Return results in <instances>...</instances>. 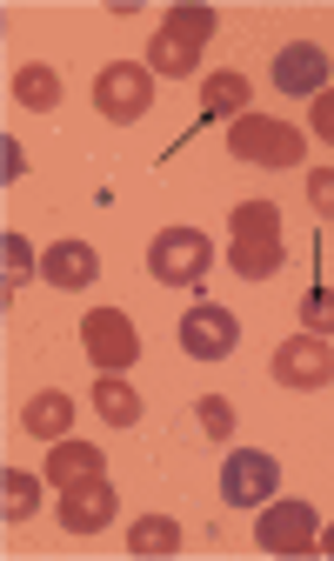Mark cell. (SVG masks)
Returning <instances> with one entry per match:
<instances>
[{
  "label": "cell",
  "mask_w": 334,
  "mask_h": 561,
  "mask_svg": "<svg viewBox=\"0 0 334 561\" xmlns=\"http://www.w3.org/2000/svg\"><path fill=\"white\" fill-rule=\"evenodd\" d=\"M215 27H221V14H215V8H174V14L161 21V34H174V41H187V47H200Z\"/></svg>",
  "instance_id": "7402d4cb"
},
{
  "label": "cell",
  "mask_w": 334,
  "mask_h": 561,
  "mask_svg": "<svg viewBox=\"0 0 334 561\" xmlns=\"http://www.w3.org/2000/svg\"><path fill=\"white\" fill-rule=\"evenodd\" d=\"M254 541L267 554H321V522H314L308 502H261Z\"/></svg>",
  "instance_id": "5b68a950"
},
{
  "label": "cell",
  "mask_w": 334,
  "mask_h": 561,
  "mask_svg": "<svg viewBox=\"0 0 334 561\" xmlns=\"http://www.w3.org/2000/svg\"><path fill=\"white\" fill-rule=\"evenodd\" d=\"M228 154L247 168H301L308 134L275 114H241V121H228Z\"/></svg>",
  "instance_id": "6da1fadb"
},
{
  "label": "cell",
  "mask_w": 334,
  "mask_h": 561,
  "mask_svg": "<svg viewBox=\"0 0 334 561\" xmlns=\"http://www.w3.org/2000/svg\"><path fill=\"white\" fill-rule=\"evenodd\" d=\"M94 408H101L107 428H134V421H141V394L127 388V375H101L94 381Z\"/></svg>",
  "instance_id": "e0dca14e"
},
{
  "label": "cell",
  "mask_w": 334,
  "mask_h": 561,
  "mask_svg": "<svg viewBox=\"0 0 334 561\" xmlns=\"http://www.w3.org/2000/svg\"><path fill=\"white\" fill-rule=\"evenodd\" d=\"M114 508H120V495L107 488V474L81 481V488H60V528L67 535H101L114 522Z\"/></svg>",
  "instance_id": "9c48e42d"
},
{
  "label": "cell",
  "mask_w": 334,
  "mask_h": 561,
  "mask_svg": "<svg viewBox=\"0 0 334 561\" xmlns=\"http://www.w3.org/2000/svg\"><path fill=\"white\" fill-rule=\"evenodd\" d=\"M174 548H181V522L174 515H141V522L127 528V554H148L154 561V554H174Z\"/></svg>",
  "instance_id": "ac0fdd59"
},
{
  "label": "cell",
  "mask_w": 334,
  "mask_h": 561,
  "mask_svg": "<svg viewBox=\"0 0 334 561\" xmlns=\"http://www.w3.org/2000/svg\"><path fill=\"white\" fill-rule=\"evenodd\" d=\"M275 381L281 388H295V394H314V388H327L334 381V347L321 341V334H295V341H281L275 347Z\"/></svg>",
  "instance_id": "ba28073f"
},
{
  "label": "cell",
  "mask_w": 334,
  "mask_h": 561,
  "mask_svg": "<svg viewBox=\"0 0 334 561\" xmlns=\"http://www.w3.org/2000/svg\"><path fill=\"white\" fill-rule=\"evenodd\" d=\"M308 127H314V140H327V148H334V88H321V94H314Z\"/></svg>",
  "instance_id": "4316f807"
},
{
  "label": "cell",
  "mask_w": 334,
  "mask_h": 561,
  "mask_svg": "<svg viewBox=\"0 0 334 561\" xmlns=\"http://www.w3.org/2000/svg\"><path fill=\"white\" fill-rule=\"evenodd\" d=\"M14 101H21L27 114H54V107H60V75H54L47 60L14 67Z\"/></svg>",
  "instance_id": "2e32d148"
},
{
  "label": "cell",
  "mask_w": 334,
  "mask_h": 561,
  "mask_svg": "<svg viewBox=\"0 0 334 561\" xmlns=\"http://www.w3.org/2000/svg\"><path fill=\"white\" fill-rule=\"evenodd\" d=\"M0 261H8V295L21 288V280H34V274H41V254H34L21 234H8V241H0Z\"/></svg>",
  "instance_id": "d4e9b609"
},
{
  "label": "cell",
  "mask_w": 334,
  "mask_h": 561,
  "mask_svg": "<svg viewBox=\"0 0 334 561\" xmlns=\"http://www.w3.org/2000/svg\"><path fill=\"white\" fill-rule=\"evenodd\" d=\"M194 421H200V435H208V442H234V408L221 394H200L194 401Z\"/></svg>",
  "instance_id": "603a6c76"
},
{
  "label": "cell",
  "mask_w": 334,
  "mask_h": 561,
  "mask_svg": "<svg viewBox=\"0 0 334 561\" xmlns=\"http://www.w3.org/2000/svg\"><path fill=\"white\" fill-rule=\"evenodd\" d=\"M107 474V461H101V448L94 442H47V481L54 488H81V481H101Z\"/></svg>",
  "instance_id": "4fadbf2b"
},
{
  "label": "cell",
  "mask_w": 334,
  "mask_h": 561,
  "mask_svg": "<svg viewBox=\"0 0 334 561\" xmlns=\"http://www.w3.org/2000/svg\"><path fill=\"white\" fill-rule=\"evenodd\" d=\"M241 114H247V75L221 67L200 81V121H241Z\"/></svg>",
  "instance_id": "9a60e30c"
},
{
  "label": "cell",
  "mask_w": 334,
  "mask_h": 561,
  "mask_svg": "<svg viewBox=\"0 0 334 561\" xmlns=\"http://www.w3.org/2000/svg\"><path fill=\"white\" fill-rule=\"evenodd\" d=\"M288 261V241L281 234H247V241H228V267L241 280H267V274H281Z\"/></svg>",
  "instance_id": "5bb4252c"
},
{
  "label": "cell",
  "mask_w": 334,
  "mask_h": 561,
  "mask_svg": "<svg viewBox=\"0 0 334 561\" xmlns=\"http://www.w3.org/2000/svg\"><path fill=\"white\" fill-rule=\"evenodd\" d=\"M228 241H247V234H281V207L275 201H241L234 215H228Z\"/></svg>",
  "instance_id": "44dd1931"
},
{
  "label": "cell",
  "mask_w": 334,
  "mask_h": 561,
  "mask_svg": "<svg viewBox=\"0 0 334 561\" xmlns=\"http://www.w3.org/2000/svg\"><path fill=\"white\" fill-rule=\"evenodd\" d=\"M321 554H334V522H327V541H321Z\"/></svg>",
  "instance_id": "83f0119b"
},
{
  "label": "cell",
  "mask_w": 334,
  "mask_h": 561,
  "mask_svg": "<svg viewBox=\"0 0 334 561\" xmlns=\"http://www.w3.org/2000/svg\"><path fill=\"white\" fill-rule=\"evenodd\" d=\"M308 207H314L321 221H334V168H314L308 174Z\"/></svg>",
  "instance_id": "484cf974"
},
{
  "label": "cell",
  "mask_w": 334,
  "mask_h": 561,
  "mask_svg": "<svg viewBox=\"0 0 334 561\" xmlns=\"http://www.w3.org/2000/svg\"><path fill=\"white\" fill-rule=\"evenodd\" d=\"M221 495H228V508H261V502H275V495H281L275 455H261V448H228V461H221Z\"/></svg>",
  "instance_id": "8992f818"
},
{
  "label": "cell",
  "mask_w": 334,
  "mask_h": 561,
  "mask_svg": "<svg viewBox=\"0 0 334 561\" xmlns=\"http://www.w3.org/2000/svg\"><path fill=\"white\" fill-rule=\"evenodd\" d=\"M275 88H281V94H308V101H314V94L327 88V54H321L314 41H288V47L275 54Z\"/></svg>",
  "instance_id": "30bf717a"
},
{
  "label": "cell",
  "mask_w": 334,
  "mask_h": 561,
  "mask_svg": "<svg viewBox=\"0 0 334 561\" xmlns=\"http://www.w3.org/2000/svg\"><path fill=\"white\" fill-rule=\"evenodd\" d=\"M81 347H88V362L101 375H127L134 362H141V334H134V321L120 308H94L81 321Z\"/></svg>",
  "instance_id": "3957f363"
},
{
  "label": "cell",
  "mask_w": 334,
  "mask_h": 561,
  "mask_svg": "<svg viewBox=\"0 0 334 561\" xmlns=\"http://www.w3.org/2000/svg\"><path fill=\"white\" fill-rule=\"evenodd\" d=\"M234 347H241V321H234L228 308L200 301V308L181 314V355H187V362H228Z\"/></svg>",
  "instance_id": "52a82bcc"
},
{
  "label": "cell",
  "mask_w": 334,
  "mask_h": 561,
  "mask_svg": "<svg viewBox=\"0 0 334 561\" xmlns=\"http://www.w3.org/2000/svg\"><path fill=\"white\" fill-rule=\"evenodd\" d=\"M34 508H41V474L8 468V481H0V515H8V522H27Z\"/></svg>",
  "instance_id": "ffe728a7"
},
{
  "label": "cell",
  "mask_w": 334,
  "mask_h": 561,
  "mask_svg": "<svg viewBox=\"0 0 334 561\" xmlns=\"http://www.w3.org/2000/svg\"><path fill=\"white\" fill-rule=\"evenodd\" d=\"M94 107H101V121H141L148 107H154V75L148 67H134V60H114V67H101L94 75Z\"/></svg>",
  "instance_id": "277c9868"
},
{
  "label": "cell",
  "mask_w": 334,
  "mask_h": 561,
  "mask_svg": "<svg viewBox=\"0 0 334 561\" xmlns=\"http://www.w3.org/2000/svg\"><path fill=\"white\" fill-rule=\"evenodd\" d=\"M301 334H334V288H308L301 295Z\"/></svg>",
  "instance_id": "cb8c5ba5"
},
{
  "label": "cell",
  "mask_w": 334,
  "mask_h": 561,
  "mask_svg": "<svg viewBox=\"0 0 334 561\" xmlns=\"http://www.w3.org/2000/svg\"><path fill=\"white\" fill-rule=\"evenodd\" d=\"M41 280H54V288H67V295H81V288H94V280H101V254L88 241H60V248L41 254Z\"/></svg>",
  "instance_id": "8fae6325"
},
{
  "label": "cell",
  "mask_w": 334,
  "mask_h": 561,
  "mask_svg": "<svg viewBox=\"0 0 334 561\" xmlns=\"http://www.w3.org/2000/svg\"><path fill=\"white\" fill-rule=\"evenodd\" d=\"M208 261H215V241L200 228H161L148 241V274L161 288H194V280L208 274Z\"/></svg>",
  "instance_id": "7a4b0ae2"
},
{
  "label": "cell",
  "mask_w": 334,
  "mask_h": 561,
  "mask_svg": "<svg viewBox=\"0 0 334 561\" xmlns=\"http://www.w3.org/2000/svg\"><path fill=\"white\" fill-rule=\"evenodd\" d=\"M194 67H200V47H187V41H174V34H154V41H148V75L187 81Z\"/></svg>",
  "instance_id": "d6986e66"
},
{
  "label": "cell",
  "mask_w": 334,
  "mask_h": 561,
  "mask_svg": "<svg viewBox=\"0 0 334 561\" xmlns=\"http://www.w3.org/2000/svg\"><path fill=\"white\" fill-rule=\"evenodd\" d=\"M21 428L34 442H67L74 435V401H67V388H41L21 401Z\"/></svg>",
  "instance_id": "7c38bea8"
}]
</instances>
